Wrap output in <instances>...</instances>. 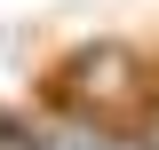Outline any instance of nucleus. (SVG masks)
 <instances>
[{"instance_id":"nucleus-1","label":"nucleus","mask_w":159,"mask_h":150,"mask_svg":"<svg viewBox=\"0 0 159 150\" xmlns=\"http://www.w3.org/2000/svg\"><path fill=\"white\" fill-rule=\"evenodd\" d=\"M151 63L135 48H119V40H96V48H72L56 63V111H80V119H135L151 103Z\"/></svg>"},{"instance_id":"nucleus-2","label":"nucleus","mask_w":159,"mask_h":150,"mask_svg":"<svg viewBox=\"0 0 159 150\" xmlns=\"http://www.w3.org/2000/svg\"><path fill=\"white\" fill-rule=\"evenodd\" d=\"M32 150H135V134L111 119H80V111H48L32 119Z\"/></svg>"},{"instance_id":"nucleus-3","label":"nucleus","mask_w":159,"mask_h":150,"mask_svg":"<svg viewBox=\"0 0 159 150\" xmlns=\"http://www.w3.org/2000/svg\"><path fill=\"white\" fill-rule=\"evenodd\" d=\"M127 134H135V150H159V95L135 111V127H127Z\"/></svg>"}]
</instances>
